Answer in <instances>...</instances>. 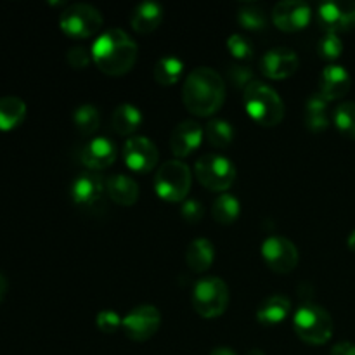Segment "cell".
Returning <instances> with one entry per match:
<instances>
[{
	"instance_id": "6da1fadb",
	"label": "cell",
	"mask_w": 355,
	"mask_h": 355,
	"mask_svg": "<svg viewBox=\"0 0 355 355\" xmlns=\"http://www.w3.org/2000/svg\"><path fill=\"white\" fill-rule=\"evenodd\" d=\"M225 83L220 73L208 66H200L187 75L182 85V101L187 111L196 116H211L222 107Z\"/></svg>"
},
{
	"instance_id": "7a4b0ae2",
	"label": "cell",
	"mask_w": 355,
	"mask_h": 355,
	"mask_svg": "<svg viewBox=\"0 0 355 355\" xmlns=\"http://www.w3.org/2000/svg\"><path fill=\"white\" fill-rule=\"evenodd\" d=\"M90 52L96 66L104 75L121 76L134 68L139 49L127 31L110 28L96 38Z\"/></svg>"
},
{
	"instance_id": "3957f363",
	"label": "cell",
	"mask_w": 355,
	"mask_h": 355,
	"mask_svg": "<svg viewBox=\"0 0 355 355\" xmlns=\"http://www.w3.org/2000/svg\"><path fill=\"white\" fill-rule=\"evenodd\" d=\"M245 110L262 127H276L284 118V103L279 94L259 80L245 89Z\"/></svg>"
},
{
	"instance_id": "277c9868",
	"label": "cell",
	"mask_w": 355,
	"mask_h": 355,
	"mask_svg": "<svg viewBox=\"0 0 355 355\" xmlns=\"http://www.w3.org/2000/svg\"><path fill=\"white\" fill-rule=\"evenodd\" d=\"M293 329L302 342L309 345H324L333 336V319L318 304H304L293 318Z\"/></svg>"
},
{
	"instance_id": "5b68a950",
	"label": "cell",
	"mask_w": 355,
	"mask_h": 355,
	"mask_svg": "<svg viewBox=\"0 0 355 355\" xmlns=\"http://www.w3.org/2000/svg\"><path fill=\"white\" fill-rule=\"evenodd\" d=\"M229 288L220 277H203L193 288L191 302L198 315L205 319H215L224 314L229 307Z\"/></svg>"
},
{
	"instance_id": "8992f818",
	"label": "cell",
	"mask_w": 355,
	"mask_h": 355,
	"mask_svg": "<svg viewBox=\"0 0 355 355\" xmlns=\"http://www.w3.org/2000/svg\"><path fill=\"white\" fill-rule=\"evenodd\" d=\"M193 184L191 168L180 159H170L158 168L155 175V191L168 203L186 200Z\"/></svg>"
},
{
	"instance_id": "52a82bcc",
	"label": "cell",
	"mask_w": 355,
	"mask_h": 355,
	"mask_svg": "<svg viewBox=\"0 0 355 355\" xmlns=\"http://www.w3.org/2000/svg\"><path fill=\"white\" fill-rule=\"evenodd\" d=\"M103 14L89 3H71L59 16V26L68 37L83 40L99 33L103 28Z\"/></svg>"
},
{
	"instance_id": "ba28073f",
	"label": "cell",
	"mask_w": 355,
	"mask_h": 355,
	"mask_svg": "<svg viewBox=\"0 0 355 355\" xmlns=\"http://www.w3.org/2000/svg\"><path fill=\"white\" fill-rule=\"evenodd\" d=\"M194 175L207 189L224 193L234 184L236 166L225 156L203 155L194 163Z\"/></svg>"
},
{
	"instance_id": "9c48e42d",
	"label": "cell",
	"mask_w": 355,
	"mask_h": 355,
	"mask_svg": "<svg viewBox=\"0 0 355 355\" xmlns=\"http://www.w3.org/2000/svg\"><path fill=\"white\" fill-rule=\"evenodd\" d=\"M162 326V314L155 305H139L132 309L121 322L125 336L134 342H148L158 333Z\"/></svg>"
},
{
	"instance_id": "30bf717a",
	"label": "cell",
	"mask_w": 355,
	"mask_h": 355,
	"mask_svg": "<svg viewBox=\"0 0 355 355\" xmlns=\"http://www.w3.org/2000/svg\"><path fill=\"white\" fill-rule=\"evenodd\" d=\"M260 253L267 267L277 274H288L295 270L300 260L295 243L284 236H269L262 243Z\"/></svg>"
},
{
	"instance_id": "8fae6325",
	"label": "cell",
	"mask_w": 355,
	"mask_h": 355,
	"mask_svg": "<svg viewBox=\"0 0 355 355\" xmlns=\"http://www.w3.org/2000/svg\"><path fill=\"white\" fill-rule=\"evenodd\" d=\"M69 194L76 207L83 210H96L101 208L106 196V180L99 173L87 172L76 177L69 187Z\"/></svg>"
},
{
	"instance_id": "7c38bea8",
	"label": "cell",
	"mask_w": 355,
	"mask_h": 355,
	"mask_svg": "<svg viewBox=\"0 0 355 355\" xmlns=\"http://www.w3.org/2000/svg\"><path fill=\"white\" fill-rule=\"evenodd\" d=\"M319 26L326 33H342L355 26V2L354 0H333L324 2L318 9Z\"/></svg>"
},
{
	"instance_id": "4fadbf2b",
	"label": "cell",
	"mask_w": 355,
	"mask_h": 355,
	"mask_svg": "<svg viewBox=\"0 0 355 355\" xmlns=\"http://www.w3.org/2000/svg\"><path fill=\"white\" fill-rule=\"evenodd\" d=\"M159 153L155 142L144 135H134L127 139L123 146V162L132 172L148 173L158 165Z\"/></svg>"
},
{
	"instance_id": "5bb4252c",
	"label": "cell",
	"mask_w": 355,
	"mask_h": 355,
	"mask_svg": "<svg viewBox=\"0 0 355 355\" xmlns=\"http://www.w3.org/2000/svg\"><path fill=\"white\" fill-rule=\"evenodd\" d=\"M312 10L311 6L302 0H283V2L276 3L272 9V21L281 31H288V33H295L311 23Z\"/></svg>"
},
{
	"instance_id": "9a60e30c",
	"label": "cell",
	"mask_w": 355,
	"mask_h": 355,
	"mask_svg": "<svg viewBox=\"0 0 355 355\" xmlns=\"http://www.w3.org/2000/svg\"><path fill=\"white\" fill-rule=\"evenodd\" d=\"M300 66V59L295 51L288 47H276L266 52L260 61V71L270 80H284L295 75Z\"/></svg>"
},
{
	"instance_id": "2e32d148",
	"label": "cell",
	"mask_w": 355,
	"mask_h": 355,
	"mask_svg": "<svg viewBox=\"0 0 355 355\" xmlns=\"http://www.w3.org/2000/svg\"><path fill=\"white\" fill-rule=\"evenodd\" d=\"M203 135L205 128L198 121L186 120L177 125L173 128L172 135H170V149H172L173 156L177 159L187 158L191 153H194L200 148Z\"/></svg>"
},
{
	"instance_id": "e0dca14e",
	"label": "cell",
	"mask_w": 355,
	"mask_h": 355,
	"mask_svg": "<svg viewBox=\"0 0 355 355\" xmlns=\"http://www.w3.org/2000/svg\"><path fill=\"white\" fill-rule=\"evenodd\" d=\"M352 78L349 71L343 66L329 64L322 69L321 78H319V94L326 101H335L340 97H345L349 94Z\"/></svg>"
},
{
	"instance_id": "ac0fdd59",
	"label": "cell",
	"mask_w": 355,
	"mask_h": 355,
	"mask_svg": "<svg viewBox=\"0 0 355 355\" xmlns=\"http://www.w3.org/2000/svg\"><path fill=\"white\" fill-rule=\"evenodd\" d=\"M116 146L106 137H96L82 149V163L89 170H104L116 159Z\"/></svg>"
},
{
	"instance_id": "d6986e66",
	"label": "cell",
	"mask_w": 355,
	"mask_h": 355,
	"mask_svg": "<svg viewBox=\"0 0 355 355\" xmlns=\"http://www.w3.org/2000/svg\"><path fill=\"white\" fill-rule=\"evenodd\" d=\"M106 193L120 207H132L139 200V186L128 175H111L106 179Z\"/></svg>"
},
{
	"instance_id": "ffe728a7",
	"label": "cell",
	"mask_w": 355,
	"mask_h": 355,
	"mask_svg": "<svg viewBox=\"0 0 355 355\" xmlns=\"http://www.w3.org/2000/svg\"><path fill=\"white\" fill-rule=\"evenodd\" d=\"M163 21V7L156 2H142L134 7L130 24L137 33L148 35L155 31Z\"/></svg>"
},
{
	"instance_id": "44dd1931",
	"label": "cell",
	"mask_w": 355,
	"mask_h": 355,
	"mask_svg": "<svg viewBox=\"0 0 355 355\" xmlns=\"http://www.w3.org/2000/svg\"><path fill=\"white\" fill-rule=\"evenodd\" d=\"M291 312V302L290 298L284 295H272V297L266 298L257 309V319L259 322L267 326L279 324L284 319L290 315Z\"/></svg>"
},
{
	"instance_id": "7402d4cb",
	"label": "cell",
	"mask_w": 355,
	"mask_h": 355,
	"mask_svg": "<svg viewBox=\"0 0 355 355\" xmlns=\"http://www.w3.org/2000/svg\"><path fill=\"white\" fill-rule=\"evenodd\" d=\"M26 116V103L17 96L0 97V130H14Z\"/></svg>"
},
{
	"instance_id": "603a6c76",
	"label": "cell",
	"mask_w": 355,
	"mask_h": 355,
	"mask_svg": "<svg viewBox=\"0 0 355 355\" xmlns=\"http://www.w3.org/2000/svg\"><path fill=\"white\" fill-rule=\"evenodd\" d=\"M329 101L321 94H312L305 103V127L311 132H322L329 127Z\"/></svg>"
},
{
	"instance_id": "cb8c5ba5",
	"label": "cell",
	"mask_w": 355,
	"mask_h": 355,
	"mask_svg": "<svg viewBox=\"0 0 355 355\" xmlns=\"http://www.w3.org/2000/svg\"><path fill=\"white\" fill-rule=\"evenodd\" d=\"M215 260V248L208 239L198 238L187 246L186 262L191 270L201 274L211 267Z\"/></svg>"
},
{
	"instance_id": "d4e9b609",
	"label": "cell",
	"mask_w": 355,
	"mask_h": 355,
	"mask_svg": "<svg viewBox=\"0 0 355 355\" xmlns=\"http://www.w3.org/2000/svg\"><path fill=\"white\" fill-rule=\"evenodd\" d=\"M142 123V113L139 107L134 104H120L116 110L111 114V127L116 134L120 135H130L141 127Z\"/></svg>"
},
{
	"instance_id": "484cf974",
	"label": "cell",
	"mask_w": 355,
	"mask_h": 355,
	"mask_svg": "<svg viewBox=\"0 0 355 355\" xmlns=\"http://www.w3.org/2000/svg\"><path fill=\"white\" fill-rule=\"evenodd\" d=\"M239 211H241V207H239L238 198L232 196L229 193H222L217 200L214 201V207H211V217H214L215 222L222 225H231L238 220Z\"/></svg>"
},
{
	"instance_id": "4316f807",
	"label": "cell",
	"mask_w": 355,
	"mask_h": 355,
	"mask_svg": "<svg viewBox=\"0 0 355 355\" xmlns=\"http://www.w3.org/2000/svg\"><path fill=\"white\" fill-rule=\"evenodd\" d=\"M184 62L175 55H165L159 59L153 69V76L159 85H175L182 75Z\"/></svg>"
},
{
	"instance_id": "83f0119b",
	"label": "cell",
	"mask_w": 355,
	"mask_h": 355,
	"mask_svg": "<svg viewBox=\"0 0 355 355\" xmlns=\"http://www.w3.org/2000/svg\"><path fill=\"white\" fill-rule=\"evenodd\" d=\"M205 137L210 146L224 149L234 141V128L225 120H211L205 127Z\"/></svg>"
},
{
	"instance_id": "f1b7e54d",
	"label": "cell",
	"mask_w": 355,
	"mask_h": 355,
	"mask_svg": "<svg viewBox=\"0 0 355 355\" xmlns=\"http://www.w3.org/2000/svg\"><path fill=\"white\" fill-rule=\"evenodd\" d=\"M73 123L82 135H92L99 128V111L92 104H82L73 113Z\"/></svg>"
},
{
	"instance_id": "f546056e",
	"label": "cell",
	"mask_w": 355,
	"mask_h": 355,
	"mask_svg": "<svg viewBox=\"0 0 355 355\" xmlns=\"http://www.w3.org/2000/svg\"><path fill=\"white\" fill-rule=\"evenodd\" d=\"M238 23L248 31H260L266 30L267 16L263 7L257 3H245L238 9Z\"/></svg>"
},
{
	"instance_id": "4dcf8cb0",
	"label": "cell",
	"mask_w": 355,
	"mask_h": 355,
	"mask_svg": "<svg viewBox=\"0 0 355 355\" xmlns=\"http://www.w3.org/2000/svg\"><path fill=\"white\" fill-rule=\"evenodd\" d=\"M333 121L340 134L355 139V103H342L333 113Z\"/></svg>"
},
{
	"instance_id": "1f68e13d",
	"label": "cell",
	"mask_w": 355,
	"mask_h": 355,
	"mask_svg": "<svg viewBox=\"0 0 355 355\" xmlns=\"http://www.w3.org/2000/svg\"><path fill=\"white\" fill-rule=\"evenodd\" d=\"M227 51L232 58L239 59V61H250L253 58V52H255L252 40L241 33H234L227 38Z\"/></svg>"
},
{
	"instance_id": "d6a6232c",
	"label": "cell",
	"mask_w": 355,
	"mask_h": 355,
	"mask_svg": "<svg viewBox=\"0 0 355 355\" xmlns=\"http://www.w3.org/2000/svg\"><path fill=\"white\" fill-rule=\"evenodd\" d=\"M318 52L322 59L335 61V59H338L343 52L342 38L336 33H324V37H322L318 44Z\"/></svg>"
},
{
	"instance_id": "836d02e7",
	"label": "cell",
	"mask_w": 355,
	"mask_h": 355,
	"mask_svg": "<svg viewBox=\"0 0 355 355\" xmlns=\"http://www.w3.org/2000/svg\"><path fill=\"white\" fill-rule=\"evenodd\" d=\"M227 75H229V82H231L236 89L245 90L250 83L255 82V78H253V71L248 68V66H243V64L229 66Z\"/></svg>"
},
{
	"instance_id": "e575fe53",
	"label": "cell",
	"mask_w": 355,
	"mask_h": 355,
	"mask_svg": "<svg viewBox=\"0 0 355 355\" xmlns=\"http://www.w3.org/2000/svg\"><path fill=\"white\" fill-rule=\"evenodd\" d=\"M121 322H123V319H121L114 311H101L96 318L97 328L103 333H106V335L116 333L118 329L121 328Z\"/></svg>"
},
{
	"instance_id": "d590c367",
	"label": "cell",
	"mask_w": 355,
	"mask_h": 355,
	"mask_svg": "<svg viewBox=\"0 0 355 355\" xmlns=\"http://www.w3.org/2000/svg\"><path fill=\"white\" fill-rule=\"evenodd\" d=\"M90 59H92V52L87 51L83 45H75L66 52V61L73 69H83L89 66Z\"/></svg>"
},
{
	"instance_id": "8d00e7d4",
	"label": "cell",
	"mask_w": 355,
	"mask_h": 355,
	"mask_svg": "<svg viewBox=\"0 0 355 355\" xmlns=\"http://www.w3.org/2000/svg\"><path fill=\"white\" fill-rule=\"evenodd\" d=\"M180 215L187 224H198L203 217V205L198 200H187L180 208Z\"/></svg>"
},
{
	"instance_id": "74e56055",
	"label": "cell",
	"mask_w": 355,
	"mask_h": 355,
	"mask_svg": "<svg viewBox=\"0 0 355 355\" xmlns=\"http://www.w3.org/2000/svg\"><path fill=\"white\" fill-rule=\"evenodd\" d=\"M329 355H355V343L352 342H342L336 343L331 349Z\"/></svg>"
},
{
	"instance_id": "f35d334b",
	"label": "cell",
	"mask_w": 355,
	"mask_h": 355,
	"mask_svg": "<svg viewBox=\"0 0 355 355\" xmlns=\"http://www.w3.org/2000/svg\"><path fill=\"white\" fill-rule=\"evenodd\" d=\"M210 355H238L234 350H231L229 347H217L210 352Z\"/></svg>"
},
{
	"instance_id": "ab89813d",
	"label": "cell",
	"mask_w": 355,
	"mask_h": 355,
	"mask_svg": "<svg viewBox=\"0 0 355 355\" xmlns=\"http://www.w3.org/2000/svg\"><path fill=\"white\" fill-rule=\"evenodd\" d=\"M6 293H7V279H6V276L0 272V302L3 300Z\"/></svg>"
},
{
	"instance_id": "60d3db41",
	"label": "cell",
	"mask_w": 355,
	"mask_h": 355,
	"mask_svg": "<svg viewBox=\"0 0 355 355\" xmlns=\"http://www.w3.org/2000/svg\"><path fill=\"white\" fill-rule=\"evenodd\" d=\"M347 245H349V248L352 250V252H355V231L349 236V239H347Z\"/></svg>"
},
{
	"instance_id": "b9f144b4",
	"label": "cell",
	"mask_w": 355,
	"mask_h": 355,
	"mask_svg": "<svg viewBox=\"0 0 355 355\" xmlns=\"http://www.w3.org/2000/svg\"><path fill=\"white\" fill-rule=\"evenodd\" d=\"M248 355H266V354H263L262 350H259V349H253V350H250Z\"/></svg>"
}]
</instances>
